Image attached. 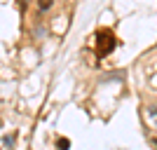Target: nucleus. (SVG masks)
Masks as SVG:
<instances>
[{
  "instance_id": "nucleus-1",
  "label": "nucleus",
  "mask_w": 157,
  "mask_h": 150,
  "mask_svg": "<svg viewBox=\"0 0 157 150\" xmlns=\"http://www.w3.org/2000/svg\"><path fill=\"white\" fill-rule=\"evenodd\" d=\"M96 54L98 56H108V54L115 49V33L108 31V28H101L96 33Z\"/></svg>"
},
{
  "instance_id": "nucleus-2",
  "label": "nucleus",
  "mask_w": 157,
  "mask_h": 150,
  "mask_svg": "<svg viewBox=\"0 0 157 150\" xmlns=\"http://www.w3.org/2000/svg\"><path fill=\"white\" fill-rule=\"evenodd\" d=\"M52 5H54V0H38V7L42 10V12H45V10H49Z\"/></svg>"
},
{
  "instance_id": "nucleus-3",
  "label": "nucleus",
  "mask_w": 157,
  "mask_h": 150,
  "mask_svg": "<svg viewBox=\"0 0 157 150\" xmlns=\"http://www.w3.org/2000/svg\"><path fill=\"white\" fill-rule=\"evenodd\" d=\"M56 145H59V150H68V148H71V141H68V138H59Z\"/></svg>"
}]
</instances>
